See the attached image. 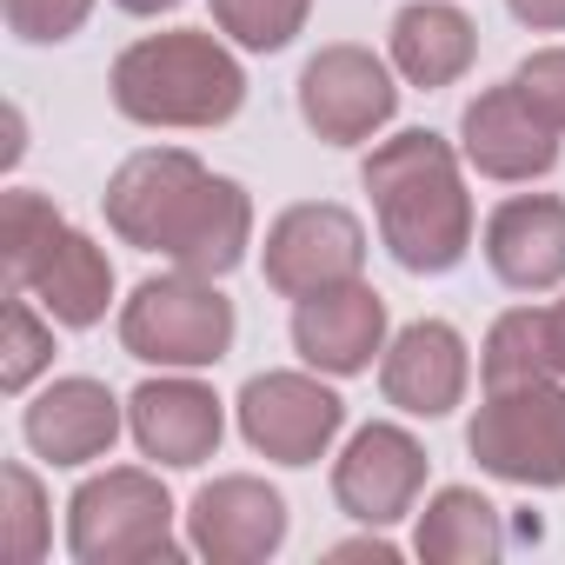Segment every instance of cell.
<instances>
[{
	"label": "cell",
	"mask_w": 565,
	"mask_h": 565,
	"mask_svg": "<svg viewBox=\"0 0 565 565\" xmlns=\"http://www.w3.org/2000/svg\"><path fill=\"white\" fill-rule=\"evenodd\" d=\"M67 545L74 558L87 565H173L180 558V539H173V499L153 472H100L74 492L67 505Z\"/></svg>",
	"instance_id": "obj_5"
},
{
	"label": "cell",
	"mask_w": 565,
	"mask_h": 565,
	"mask_svg": "<svg viewBox=\"0 0 565 565\" xmlns=\"http://www.w3.org/2000/svg\"><path fill=\"white\" fill-rule=\"evenodd\" d=\"M386 340V300L373 287H360V279H347V287H327V294H307L300 313H294V347L307 366L320 373H366L373 353Z\"/></svg>",
	"instance_id": "obj_14"
},
{
	"label": "cell",
	"mask_w": 565,
	"mask_h": 565,
	"mask_svg": "<svg viewBox=\"0 0 565 565\" xmlns=\"http://www.w3.org/2000/svg\"><path fill=\"white\" fill-rule=\"evenodd\" d=\"M419 486H426V452L399 426H360L347 459L333 466V499L360 525H393L399 512H413Z\"/></svg>",
	"instance_id": "obj_12"
},
{
	"label": "cell",
	"mask_w": 565,
	"mask_h": 565,
	"mask_svg": "<svg viewBox=\"0 0 565 565\" xmlns=\"http://www.w3.org/2000/svg\"><path fill=\"white\" fill-rule=\"evenodd\" d=\"M466 446H472V459L492 479H512V486H565V386L532 380V386L486 393Z\"/></svg>",
	"instance_id": "obj_7"
},
{
	"label": "cell",
	"mask_w": 565,
	"mask_h": 565,
	"mask_svg": "<svg viewBox=\"0 0 565 565\" xmlns=\"http://www.w3.org/2000/svg\"><path fill=\"white\" fill-rule=\"evenodd\" d=\"M545 327H552V366L565 373V300H558V307H545Z\"/></svg>",
	"instance_id": "obj_28"
},
{
	"label": "cell",
	"mask_w": 565,
	"mask_h": 565,
	"mask_svg": "<svg viewBox=\"0 0 565 565\" xmlns=\"http://www.w3.org/2000/svg\"><path fill=\"white\" fill-rule=\"evenodd\" d=\"M107 226L140 253H167L180 273L220 279L246 259L253 206L233 180L206 173L193 153L153 147L107 180Z\"/></svg>",
	"instance_id": "obj_1"
},
{
	"label": "cell",
	"mask_w": 565,
	"mask_h": 565,
	"mask_svg": "<svg viewBox=\"0 0 565 565\" xmlns=\"http://www.w3.org/2000/svg\"><path fill=\"white\" fill-rule=\"evenodd\" d=\"M120 347L147 366H213L233 347V300L200 273L147 279L120 313Z\"/></svg>",
	"instance_id": "obj_6"
},
{
	"label": "cell",
	"mask_w": 565,
	"mask_h": 565,
	"mask_svg": "<svg viewBox=\"0 0 565 565\" xmlns=\"http://www.w3.org/2000/svg\"><path fill=\"white\" fill-rule=\"evenodd\" d=\"M512 81H519V94H525V100H532V107H539V114H545L558 134H565V47H545V54H532V61H525Z\"/></svg>",
	"instance_id": "obj_26"
},
{
	"label": "cell",
	"mask_w": 565,
	"mask_h": 565,
	"mask_svg": "<svg viewBox=\"0 0 565 565\" xmlns=\"http://www.w3.org/2000/svg\"><path fill=\"white\" fill-rule=\"evenodd\" d=\"M246 100L239 61L213 34H153L114 61V107L140 127H220Z\"/></svg>",
	"instance_id": "obj_4"
},
{
	"label": "cell",
	"mask_w": 565,
	"mask_h": 565,
	"mask_svg": "<svg viewBox=\"0 0 565 565\" xmlns=\"http://www.w3.org/2000/svg\"><path fill=\"white\" fill-rule=\"evenodd\" d=\"M0 8H8V28L21 34V41H67L81 21H87V8L94 0H0Z\"/></svg>",
	"instance_id": "obj_25"
},
{
	"label": "cell",
	"mask_w": 565,
	"mask_h": 565,
	"mask_svg": "<svg viewBox=\"0 0 565 565\" xmlns=\"http://www.w3.org/2000/svg\"><path fill=\"white\" fill-rule=\"evenodd\" d=\"M307 8H313V0H213V21H220V34H233L239 47L279 54V47L307 28Z\"/></svg>",
	"instance_id": "obj_22"
},
{
	"label": "cell",
	"mask_w": 565,
	"mask_h": 565,
	"mask_svg": "<svg viewBox=\"0 0 565 565\" xmlns=\"http://www.w3.org/2000/svg\"><path fill=\"white\" fill-rule=\"evenodd\" d=\"M419 558L433 565H486L505 552V532H499V505L479 499L472 486H446L426 512H419Z\"/></svg>",
	"instance_id": "obj_20"
},
{
	"label": "cell",
	"mask_w": 565,
	"mask_h": 565,
	"mask_svg": "<svg viewBox=\"0 0 565 565\" xmlns=\"http://www.w3.org/2000/svg\"><path fill=\"white\" fill-rule=\"evenodd\" d=\"M366 193L380 213V233L406 273H446L472 246V200L459 186V160L439 134L413 127L393 134L366 160Z\"/></svg>",
	"instance_id": "obj_2"
},
{
	"label": "cell",
	"mask_w": 565,
	"mask_h": 565,
	"mask_svg": "<svg viewBox=\"0 0 565 565\" xmlns=\"http://www.w3.org/2000/svg\"><path fill=\"white\" fill-rule=\"evenodd\" d=\"M459 134H466V160H472L486 180H539V173H552V160H558V127L519 94V81L486 87V94L466 107Z\"/></svg>",
	"instance_id": "obj_11"
},
{
	"label": "cell",
	"mask_w": 565,
	"mask_h": 565,
	"mask_svg": "<svg viewBox=\"0 0 565 565\" xmlns=\"http://www.w3.org/2000/svg\"><path fill=\"white\" fill-rule=\"evenodd\" d=\"M127 426H134L140 452L160 466H200V459H213V446L226 433L220 399L200 380H147L127 399Z\"/></svg>",
	"instance_id": "obj_15"
},
{
	"label": "cell",
	"mask_w": 565,
	"mask_h": 565,
	"mask_svg": "<svg viewBox=\"0 0 565 565\" xmlns=\"http://www.w3.org/2000/svg\"><path fill=\"white\" fill-rule=\"evenodd\" d=\"M552 327L539 307H519L505 313L492 333H486V386H532V380H552Z\"/></svg>",
	"instance_id": "obj_21"
},
{
	"label": "cell",
	"mask_w": 565,
	"mask_h": 565,
	"mask_svg": "<svg viewBox=\"0 0 565 565\" xmlns=\"http://www.w3.org/2000/svg\"><path fill=\"white\" fill-rule=\"evenodd\" d=\"M0 259H8V294H34L61 327H94L114 300L107 253L28 186L0 200Z\"/></svg>",
	"instance_id": "obj_3"
},
{
	"label": "cell",
	"mask_w": 565,
	"mask_h": 565,
	"mask_svg": "<svg viewBox=\"0 0 565 565\" xmlns=\"http://www.w3.org/2000/svg\"><path fill=\"white\" fill-rule=\"evenodd\" d=\"M127 14H167V8H180V0H120Z\"/></svg>",
	"instance_id": "obj_30"
},
{
	"label": "cell",
	"mask_w": 565,
	"mask_h": 565,
	"mask_svg": "<svg viewBox=\"0 0 565 565\" xmlns=\"http://www.w3.org/2000/svg\"><path fill=\"white\" fill-rule=\"evenodd\" d=\"M380 386L399 413H419V419H439L459 406L466 393V340L446 327V320H413L393 347H386V366H380Z\"/></svg>",
	"instance_id": "obj_17"
},
{
	"label": "cell",
	"mask_w": 565,
	"mask_h": 565,
	"mask_svg": "<svg viewBox=\"0 0 565 565\" xmlns=\"http://www.w3.org/2000/svg\"><path fill=\"white\" fill-rule=\"evenodd\" d=\"M0 492H8V519H0V552L14 565H34L47 552V499H41V479L28 466H8L0 472Z\"/></svg>",
	"instance_id": "obj_23"
},
{
	"label": "cell",
	"mask_w": 565,
	"mask_h": 565,
	"mask_svg": "<svg viewBox=\"0 0 565 565\" xmlns=\"http://www.w3.org/2000/svg\"><path fill=\"white\" fill-rule=\"evenodd\" d=\"M366 266V233L347 206H287L266 233V287L287 294V300H307V294H327V287H347Z\"/></svg>",
	"instance_id": "obj_8"
},
{
	"label": "cell",
	"mask_w": 565,
	"mask_h": 565,
	"mask_svg": "<svg viewBox=\"0 0 565 565\" xmlns=\"http://www.w3.org/2000/svg\"><path fill=\"white\" fill-rule=\"evenodd\" d=\"M479 54V34L446 0H413L393 14V61L413 87H452Z\"/></svg>",
	"instance_id": "obj_19"
},
{
	"label": "cell",
	"mask_w": 565,
	"mask_h": 565,
	"mask_svg": "<svg viewBox=\"0 0 565 565\" xmlns=\"http://www.w3.org/2000/svg\"><path fill=\"white\" fill-rule=\"evenodd\" d=\"M393 107H399V87L366 47H320L300 74V114L333 147L366 140L373 127L393 120Z\"/></svg>",
	"instance_id": "obj_10"
},
{
	"label": "cell",
	"mask_w": 565,
	"mask_h": 565,
	"mask_svg": "<svg viewBox=\"0 0 565 565\" xmlns=\"http://www.w3.org/2000/svg\"><path fill=\"white\" fill-rule=\"evenodd\" d=\"M366 552H373V558H393L386 539H353V545H340V558H366Z\"/></svg>",
	"instance_id": "obj_29"
},
{
	"label": "cell",
	"mask_w": 565,
	"mask_h": 565,
	"mask_svg": "<svg viewBox=\"0 0 565 565\" xmlns=\"http://www.w3.org/2000/svg\"><path fill=\"white\" fill-rule=\"evenodd\" d=\"M512 14L525 28H565V0H512Z\"/></svg>",
	"instance_id": "obj_27"
},
{
	"label": "cell",
	"mask_w": 565,
	"mask_h": 565,
	"mask_svg": "<svg viewBox=\"0 0 565 565\" xmlns=\"http://www.w3.org/2000/svg\"><path fill=\"white\" fill-rule=\"evenodd\" d=\"M340 419H347L340 393H327L307 373H259L239 393V433H246V446L266 452V459H279V466H313L333 446Z\"/></svg>",
	"instance_id": "obj_9"
},
{
	"label": "cell",
	"mask_w": 565,
	"mask_h": 565,
	"mask_svg": "<svg viewBox=\"0 0 565 565\" xmlns=\"http://www.w3.org/2000/svg\"><path fill=\"white\" fill-rule=\"evenodd\" d=\"M186 525H193V552H206L213 565H253L287 539V499L246 472H233V479H213L193 492Z\"/></svg>",
	"instance_id": "obj_13"
},
{
	"label": "cell",
	"mask_w": 565,
	"mask_h": 565,
	"mask_svg": "<svg viewBox=\"0 0 565 565\" xmlns=\"http://www.w3.org/2000/svg\"><path fill=\"white\" fill-rule=\"evenodd\" d=\"M120 439V406L100 380H54L28 406V446L54 466H87Z\"/></svg>",
	"instance_id": "obj_18"
},
{
	"label": "cell",
	"mask_w": 565,
	"mask_h": 565,
	"mask_svg": "<svg viewBox=\"0 0 565 565\" xmlns=\"http://www.w3.org/2000/svg\"><path fill=\"white\" fill-rule=\"evenodd\" d=\"M486 259L505 287L545 294L565 279V200L552 193H519L486 220Z\"/></svg>",
	"instance_id": "obj_16"
},
{
	"label": "cell",
	"mask_w": 565,
	"mask_h": 565,
	"mask_svg": "<svg viewBox=\"0 0 565 565\" xmlns=\"http://www.w3.org/2000/svg\"><path fill=\"white\" fill-rule=\"evenodd\" d=\"M54 360V333L41 327V313L28 307V294H8V340H0V386L28 393V380Z\"/></svg>",
	"instance_id": "obj_24"
}]
</instances>
